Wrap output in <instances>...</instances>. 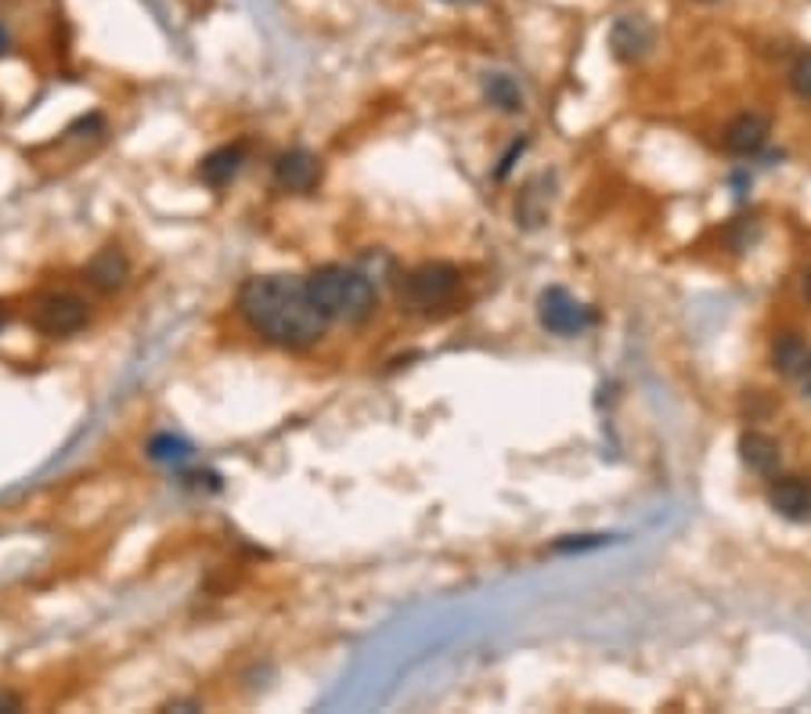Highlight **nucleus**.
<instances>
[{"label": "nucleus", "mask_w": 811, "mask_h": 714, "mask_svg": "<svg viewBox=\"0 0 811 714\" xmlns=\"http://www.w3.org/2000/svg\"><path fill=\"white\" fill-rule=\"evenodd\" d=\"M790 87L801 101H811V51L798 55V62L790 69Z\"/></svg>", "instance_id": "17"}, {"label": "nucleus", "mask_w": 811, "mask_h": 714, "mask_svg": "<svg viewBox=\"0 0 811 714\" xmlns=\"http://www.w3.org/2000/svg\"><path fill=\"white\" fill-rule=\"evenodd\" d=\"M448 4H469V0H448Z\"/></svg>", "instance_id": "22"}, {"label": "nucleus", "mask_w": 811, "mask_h": 714, "mask_svg": "<svg viewBox=\"0 0 811 714\" xmlns=\"http://www.w3.org/2000/svg\"><path fill=\"white\" fill-rule=\"evenodd\" d=\"M808 343L804 336H798V332H783L775 343H772V369L779 375H798L801 372V364L808 361Z\"/></svg>", "instance_id": "14"}, {"label": "nucleus", "mask_w": 811, "mask_h": 714, "mask_svg": "<svg viewBox=\"0 0 811 714\" xmlns=\"http://www.w3.org/2000/svg\"><path fill=\"white\" fill-rule=\"evenodd\" d=\"M307 288H311L314 303L329 322L358 325V322H364V317H372L375 307H379L372 278L358 267L325 264L307 278Z\"/></svg>", "instance_id": "2"}, {"label": "nucleus", "mask_w": 811, "mask_h": 714, "mask_svg": "<svg viewBox=\"0 0 811 714\" xmlns=\"http://www.w3.org/2000/svg\"><path fill=\"white\" fill-rule=\"evenodd\" d=\"M483 95H487V101H491V105H498L501 113H519V109H524V90H519V84L512 80V76H505V72H487Z\"/></svg>", "instance_id": "15"}, {"label": "nucleus", "mask_w": 811, "mask_h": 714, "mask_svg": "<svg viewBox=\"0 0 811 714\" xmlns=\"http://www.w3.org/2000/svg\"><path fill=\"white\" fill-rule=\"evenodd\" d=\"M87 300H80L76 293H48L37 300L33 307V325L43 332V336H72L87 325Z\"/></svg>", "instance_id": "5"}, {"label": "nucleus", "mask_w": 811, "mask_h": 714, "mask_svg": "<svg viewBox=\"0 0 811 714\" xmlns=\"http://www.w3.org/2000/svg\"><path fill=\"white\" fill-rule=\"evenodd\" d=\"M538 322L553 332V336H580L595 325V314L580 300H574L566 288L553 285L538 296Z\"/></svg>", "instance_id": "4"}, {"label": "nucleus", "mask_w": 811, "mask_h": 714, "mask_svg": "<svg viewBox=\"0 0 811 714\" xmlns=\"http://www.w3.org/2000/svg\"><path fill=\"white\" fill-rule=\"evenodd\" d=\"M545 180L548 177L530 180V185L519 192V199H516V224L519 227H541L548 221V199H553V195L541 192Z\"/></svg>", "instance_id": "13"}, {"label": "nucleus", "mask_w": 811, "mask_h": 714, "mask_svg": "<svg viewBox=\"0 0 811 714\" xmlns=\"http://www.w3.org/2000/svg\"><path fill=\"white\" fill-rule=\"evenodd\" d=\"M0 325H4V314H0Z\"/></svg>", "instance_id": "23"}, {"label": "nucleus", "mask_w": 811, "mask_h": 714, "mask_svg": "<svg viewBox=\"0 0 811 714\" xmlns=\"http://www.w3.org/2000/svg\"><path fill=\"white\" fill-rule=\"evenodd\" d=\"M769 141V116L761 113H740L725 127V148L732 156H758Z\"/></svg>", "instance_id": "9"}, {"label": "nucleus", "mask_w": 811, "mask_h": 714, "mask_svg": "<svg viewBox=\"0 0 811 714\" xmlns=\"http://www.w3.org/2000/svg\"><path fill=\"white\" fill-rule=\"evenodd\" d=\"M238 314L260 340L285 351H303L325 336L329 317L314 303L307 278L293 275H260L238 293Z\"/></svg>", "instance_id": "1"}, {"label": "nucleus", "mask_w": 811, "mask_h": 714, "mask_svg": "<svg viewBox=\"0 0 811 714\" xmlns=\"http://www.w3.org/2000/svg\"><path fill=\"white\" fill-rule=\"evenodd\" d=\"M804 296L811 300V271H808V275H804Z\"/></svg>", "instance_id": "21"}, {"label": "nucleus", "mask_w": 811, "mask_h": 714, "mask_svg": "<svg viewBox=\"0 0 811 714\" xmlns=\"http://www.w3.org/2000/svg\"><path fill=\"white\" fill-rule=\"evenodd\" d=\"M127 278H130V264L116 246L101 250L95 261L87 264V282L95 288H101V293H116V288L127 285Z\"/></svg>", "instance_id": "12"}, {"label": "nucleus", "mask_w": 811, "mask_h": 714, "mask_svg": "<svg viewBox=\"0 0 811 714\" xmlns=\"http://www.w3.org/2000/svg\"><path fill=\"white\" fill-rule=\"evenodd\" d=\"M769 506L790 524L811 520V480L804 477H769Z\"/></svg>", "instance_id": "6"}, {"label": "nucleus", "mask_w": 811, "mask_h": 714, "mask_svg": "<svg viewBox=\"0 0 811 714\" xmlns=\"http://www.w3.org/2000/svg\"><path fill=\"white\" fill-rule=\"evenodd\" d=\"M148 454L163 466H185L192 459V444L185 437H174V433H156L148 440Z\"/></svg>", "instance_id": "16"}, {"label": "nucleus", "mask_w": 811, "mask_h": 714, "mask_svg": "<svg viewBox=\"0 0 811 714\" xmlns=\"http://www.w3.org/2000/svg\"><path fill=\"white\" fill-rule=\"evenodd\" d=\"M740 459H743V466L750 469V473L775 477L779 473V462H783V451H779V444H775L769 433L746 430L740 437Z\"/></svg>", "instance_id": "10"}, {"label": "nucleus", "mask_w": 811, "mask_h": 714, "mask_svg": "<svg viewBox=\"0 0 811 714\" xmlns=\"http://www.w3.org/2000/svg\"><path fill=\"white\" fill-rule=\"evenodd\" d=\"M798 387H801V398L811 401V354H808V361L801 364V372H798Z\"/></svg>", "instance_id": "19"}, {"label": "nucleus", "mask_w": 811, "mask_h": 714, "mask_svg": "<svg viewBox=\"0 0 811 714\" xmlns=\"http://www.w3.org/2000/svg\"><path fill=\"white\" fill-rule=\"evenodd\" d=\"M242 163H246V148H242V145L213 148L209 156L198 163V177H203L209 188H224V185H232V180L238 177Z\"/></svg>", "instance_id": "11"}, {"label": "nucleus", "mask_w": 811, "mask_h": 714, "mask_svg": "<svg viewBox=\"0 0 811 714\" xmlns=\"http://www.w3.org/2000/svg\"><path fill=\"white\" fill-rule=\"evenodd\" d=\"M609 538L603 535H588V538H574V541H556V552H580V549H595V545H603Z\"/></svg>", "instance_id": "18"}, {"label": "nucleus", "mask_w": 811, "mask_h": 714, "mask_svg": "<svg viewBox=\"0 0 811 714\" xmlns=\"http://www.w3.org/2000/svg\"><path fill=\"white\" fill-rule=\"evenodd\" d=\"M274 180L285 192H314L321 185V159L307 148H289L274 163Z\"/></svg>", "instance_id": "7"}, {"label": "nucleus", "mask_w": 811, "mask_h": 714, "mask_svg": "<svg viewBox=\"0 0 811 714\" xmlns=\"http://www.w3.org/2000/svg\"><path fill=\"white\" fill-rule=\"evenodd\" d=\"M4 48H8V33H4V26H0V55H4Z\"/></svg>", "instance_id": "20"}, {"label": "nucleus", "mask_w": 811, "mask_h": 714, "mask_svg": "<svg viewBox=\"0 0 811 714\" xmlns=\"http://www.w3.org/2000/svg\"><path fill=\"white\" fill-rule=\"evenodd\" d=\"M653 43H656V29L642 19V14H624V19H617V26L609 29V48H614L621 62H638V58H646Z\"/></svg>", "instance_id": "8"}, {"label": "nucleus", "mask_w": 811, "mask_h": 714, "mask_svg": "<svg viewBox=\"0 0 811 714\" xmlns=\"http://www.w3.org/2000/svg\"><path fill=\"white\" fill-rule=\"evenodd\" d=\"M458 285H462L458 267L433 261V264H422V267L411 271V275L404 278V285H401V296L408 300V307L433 311V307H443V303L458 293Z\"/></svg>", "instance_id": "3"}]
</instances>
